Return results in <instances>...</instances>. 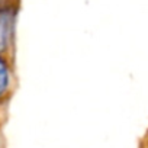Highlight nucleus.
<instances>
[{"label":"nucleus","mask_w":148,"mask_h":148,"mask_svg":"<svg viewBox=\"0 0 148 148\" xmlns=\"http://www.w3.org/2000/svg\"><path fill=\"white\" fill-rule=\"evenodd\" d=\"M16 12V6L13 5L0 6V57L6 60L13 49Z\"/></svg>","instance_id":"1"},{"label":"nucleus","mask_w":148,"mask_h":148,"mask_svg":"<svg viewBox=\"0 0 148 148\" xmlns=\"http://www.w3.org/2000/svg\"><path fill=\"white\" fill-rule=\"evenodd\" d=\"M13 87H15V77L10 62L6 58L0 57V105H5L10 99Z\"/></svg>","instance_id":"2"},{"label":"nucleus","mask_w":148,"mask_h":148,"mask_svg":"<svg viewBox=\"0 0 148 148\" xmlns=\"http://www.w3.org/2000/svg\"><path fill=\"white\" fill-rule=\"evenodd\" d=\"M139 148H148V129L144 135V138L141 139V144H139Z\"/></svg>","instance_id":"3"}]
</instances>
